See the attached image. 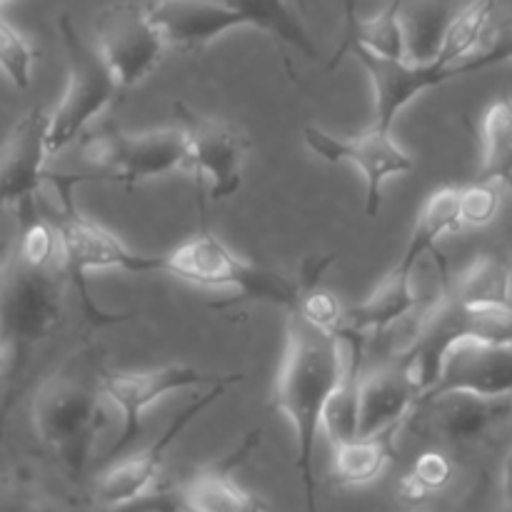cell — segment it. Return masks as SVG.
Segmentation results:
<instances>
[{"mask_svg": "<svg viewBox=\"0 0 512 512\" xmlns=\"http://www.w3.org/2000/svg\"><path fill=\"white\" fill-rule=\"evenodd\" d=\"M343 375V345L328 328L310 323L300 308L288 310V343L270 408L283 413L295 433V470L305 490V508L318 512L315 445L325 410Z\"/></svg>", "mask_w": 512, "mask_h": 512, "instance_id": "6da1fadb", "label": "cell"}, {"mask_svg": "<svg viewBox=\"0 0 512 512\" xmlns=\"http://www.w3.org/2000/svg\"><path fill=\"white\" fill-rule=\"evenodd\" d=\"M70 275L63 250L50 260H30L13 248L0 265V335L8 368L3 380V418L15 405L33 355L58 330Z\"/></svg>", "mask_w": 512, "mask_h": 512, "instance_id": "7a4b0ae2", "label": "cell"}, {"mask_svg": "<svg viewBox=\"0 0 512 512\" xmlns=\"http://www.w3.org/2000/svg\"><path fill=\"white\" fill-rule=\"evenodd\" d=\"M103 370L90 353H75L40 383L33 398L35 433L73 478H83L108 423V398L100 385Z\"/></svg>", "mask_w": 512, "mask_h": 512, "instance_id": "3957f363", "label": "cell"}, {"mask_svg": "<svg viewBox=\"0 0 512 512\" xmlns=\"http://www.w3.org/2000/svg\"><path fill=\"white\" fill-rule=\"evenodd\" d=\"M48 183L55 185L60 195V210H43L45 218L53 223L55 233L60 238L65 270L70 275V283L78 288L83 313L93 325H115L128 320L125 313L103 310L90 295L85 273L88 270H125L133 275H165V255H143L133 253L118 235L105 230L103 225L93 223L85 215L78 213L73 203L75 185L95 183L93 175H55L50 173Z\"/></svg>", "mask_w": 512, "mask_h": 512, "instance_id": "277c9868", "label": "cell"}, {"mask_svg": "<svg viewBox=\"0 0 512 512\" xmlns=\"http://www.w3.org/2000/svg\"><path fill=\"white\" fill-rule=\"evenodd\" d=\"M165 275L205 288L235 290L240 300L268 303L285 310L298 308L303 298L300 283H293L278 270L248 263L208 228H200V233L165 255Z\"/></svg>", "mask_w": 512, "mask_h": 512, "instance_id": "5b68a950", "label": "cell"}, {"mask_svg": "<svg viewBox=\"0 0 512 512\" xmlns=\"http://www.w3.org/2000/svg\"><path fill=\"white\" fill-rule=\"evenodd\" d=\"M58 30L68 58V88L58 108L50 113V158L83 138L90 123L98 120L118 100V95H123V88L100 50L85 43L68 13L60 15Z\"/></svg>", "mask_w": 512, "mask_h": 512, "instance_id": "8992f818", "label": "cell"}, {"mask_svg": "<svg viewBox=\"0 0 512 512\" xmlns=\"http://www.w3.org/2000/svg\"><path fill=\"white\" fill-rule=\"evenodd\" d=\"M243 373H228V378L220 380V383L210 385L205 393L195 395L183 410H178V415L170 418V423L165 425L163 433L153 440L145 450L130 455V458L115 460L110 468H105L103 473L95 480V505L100 510L108 512H128L138 505H145L148 500H153L158 495V480L163 473V463L168 450L173 448L175 440L185 433L190 423L195 418L205 413L215 400L223 398L233 385L243 383Z\"/></svg>", "mask_w": 512, "mask_h": 512, "instance_id": "52a82bcc", "label": "cell"}, {"mask_svg": "<svg viewBox=\"0 0 512 512\" xmlns=\"http://www.w3.org/2000/svg\"><path fill=\"white\" fill-rule=\"evenodd\" d=\"M83 158L95 168V183L135 188L175 170H188V138L183 128L150 133L103 130L83 143Z\"/></svg>", "mask_w": 512, "mask_h": 512, "instance_id": "ba28073f", "label": "cell"}, {"mask_svg": "<svg viewBox=\"0 0 512 512\" xmlns=\"http://www.w3.org/2000/svg\"><path fill=\"white\" fill-rule=\"evenodd\" d=\"M95 48L113 70L123 93L143 83L170 50L150 5L123 0L103 8L95 18Z\"/></svg>", "mask_w": 512, "mask_h": 512, "instance_id": "9c48e42d", "label": "cell"}, {"mask_svg": "<svg viewBox=\"0 0 512 512\" xmlns=\"http://www.w3.org/2000/svg\"><path fill=\"white\" fill-rule=\"evenodd\" d=\"M303 143L325 163H350L360 168L365 178V215L368 218L380 213L385 180L415 170V160L395 143L393 130H383L378 125H370L365 133L355 138H338L315 125H305Z\"/></svg>", "mask_w": 512, "mask_h": 512, "instance_id": "30bf717a", "label": "cell"}, {"mask_svg": "<svg viewBox=\"0 0 512 512\" xmlns=\"http://www.w3.org/2000/svg\"><path fill=\"white\" fill-rule=\"evenodd\" d=\"M173 113L188 138V170L198 175L200 183H208L210 198L228 200L238 193L248 155V138L243 130L225 120L208 118L183 100L173 103Z\"/></svg>", "mask_w": 512, "mask_h": 512, "instance_id": "8fae6325", "label": "cell"}, {"mask_svg": "<svg viewBox=\"0 0 512 512\" xmlns=\"http://www.w3.org/2000/svg\"><path fill=\"white\" fill-rule=\"evenodd\" d=\"M228 375L203 373L190 365H165V368L138 370V373H108L103 370V393L123 415V428L115 443L108 448V458H120L143 433V413L150 405L170 393L200 390L220 383Z\"/></svg>", "mask_w": 512, "mask_h": 512, "instance_id": "7c38bea8", "label": "cell"}, {"mask_svg": "<svg viewBox=\"0 0 512 512\" xmlns=\"http://www.w3.org/2000/svg\"><path fill=\"white\" fill-rule=\"evenodd\" d=\"M343 55H353L368 73L375 93V120L373 125L383 130H393L398 115L413 103L425 90L440 88L453 80L450 68H443L435 60H420L413 63L408 58H388V55L373 53L360 43H340L330 58V68L338 65Z\"/></svg>", "mask_w": 512, "mask_h": 512, "instance_id": "4fadbf2b", "label": "cell"}, {"mask_svg": "<svg viewBox=\"0 0 512 512\" xmlns=\"http://www.w3.org/2000/svg\"><path fill=\"white\" fill-rule=\"evenodd\" d=\"M448 393L512 398V343L480 338L455 340L445 353L438 380L420 400Z\"/></svg>", "mask_w": 512, "mask_h": 512, "instance_id": "5bb4252c", "label": "cell"}, {"mask_svg": "<svg viewBox=\"0 0 512 512\" xmlns=\"http://www.w3.org/2000/svg\"><path fill=\"white\" fill-rule=\"evenodd\" d=\"M48 133L50 113L33 105L0 143V210L35 200L40 185L50 178V170H45L50 158Z\"/></svg>", "mask_w": 512, "mask_h": 512, "instance_id": "9a60e30c", "label": "cell"}, {"mask_svg": "<svg viewBox=\"0 0 512 512\" xmlns=\"http://www.w3.org/2000/svg\"><path fill=\"white\" fill-rule=\"evenodd\" d=\"M425 433L440 443L465 445L485 438L512 418V398H483L470 393H448L418 400L413 415Z\"/></svg>", "mask_w": 512, "mask_h": 512, "instance_id": "2e32d148", "label": "cell"}, {"mask_svg": "<svg viewBox=\"0 0 512 512\" xmlns=\"http://www.w3.org/2000/svg\"><path fill=\"white\" fill-rule=\"evenodd\" d=\"M260 443V433H248L240 448L220 463L200 468L168 495L175 512H268L263 503L233 480L235 465L243 463Z\"/></svg>", "mask_w": 512, "mask_h": 512, "instance_id": "e0dca14e", "label": "cell"}, {"mask_svg": "<svg viewBox=\"0 0 512 512\" xmlns=\"http://www.w3.org/2000/svg\"><path fill=\"white\" fill-rule=\"evenodd\" d=\"M420 400V390L398 363L363 375L358 405V438L403 430Z\"/></svg>", "mask_w": 512, "mask_h": 512, "instance_id": "ac0fdd59", "label": "cell"}, {"mask_svg": "<svg viewBox=\"0 0 512 512\" xmlns=\"http://www.w3.org/2000/svg\"><path fill=\"white\" fill-rule=\"evenodd\" d=\"M420 300L423 298L413 288V273H403L393 265V270L380 280L378 288L363 303L345 310L340 323L348 325L350 330H358L365 338H373L403 320Z\"/></svg>", "mask_w": 512, "mask_h": 512, "instance_id": "d6986e66", "label": "cell"}, {"mask_svg": "<svg viewBox=\"0 0 512 512\" xmlns=\"http://www.w3.org/2000/svg\"><path fill=\"white\" fill-rule=\"evenodd\" d=\"M463 228V215H460V188H440L425 200L423 210L418 215L413 235L405 245L403 255L395 263V268L403 273H413L425 255L435 253V245L445 233H455Z\"/></svg>", "mask_w": 512, "mask_h": 512, "instance_id": "ffe728a7", "label": "cell"}, {"mask_svg": "<svg viewBox=\"0 0 512 512\" xmlns=\"http://www.w3.org/2000/svg\"><path fill=\"white\" fill-rule=\"evenodd\" d=\"M450 298L463 308L512 305V258L508 253H480L455 283Z\"/></svg>", "mask_w": 512, "mask_h": 512, "instance_id": "44dd1931", "label": "cell"}, {"mask_svg": "<svg viewBox=\"0 0 512 512\" xmlns=\"http://www.w3.org/2000/svg\"><path fill=\"white\" fill-rule=\"evenodd\" d=\"M398 433L400 430H388V433L370 435V438H353L333 445V478L350 488H360V485H370L373 480H378L393 460Z\"/></svg>", "mask_w": 512, "mask_h": 512, "instance_id": "7402d4cb", "label": "cell"}, {"mask_svg": "<svg viewBox=\"0 0 512 512\" xmlns=\"http://www.w3.org/2000/svg\"><path fill=\"white\" fill-rule=\"evenodd\" d=\"M405 0H388L375 18L360 20L355 13V0H348V23H345L343 43H360L373 53L388 58H408V33L403 18Z\"/></svg>", "mask_w": 512, "mask_h": 512, "instance_id": "603a6c76", "label": "cell"}, {"mask_svg": "<svg viewBox=\"0 0 512 512\" xmlns=\"http://www.w3.org/2000/svg\"><path fill=\"white\" fill-rule=\"evenodd\" d=\"M480 180L512 188V100L500 98L483 118V165Z\"/></svg>", "mask_w": 512, "mask_h": 512, "instance_id": "cb8c5ba5", "label": "cell"}, {"mask_svg": "<svg viewBox=\"0 0 512 512\" xmlns=\"http://www.w3.org/2000/svg\"><path fill=\"white\" fill-rule=\"evenodd\" d=\"M453 480V463L438 450H428L415 460L413 470L400 483V495L410 503L430 498V495L445 490Z\"/></svg>", "mask_w": 512, "mask_h": 512, "instance_id": "d4e9b609", "label": "cell"}, {"mask_svg": "<svg viewBox=\"0 0 512 512\" xmlns=\"http://www.w3.org/2000/svg\"><path fill=\"white\" fill-rule=\"evenodd\" d=\"M35 50L28 40L0 15V70L18 90H28L33 80Z\"/></svg>", "mask_w": 512, "mask_h": 512, "instance_id": "484cf974", "label": "cell"}, {"mask_svg": "<svg viewBox=\"0 0 512 512\" xmlns=\"http://www.w3.org/2000/svg\"><path fill=\"white\" fill-rule=\"evenodd\" d=\"M500 183L493 180H478L475 185L460 188V215H463V225H473V228H483V225L493 223L500 213Z\"/></svg>", "mask_w": 512, "mask_h": 512, "instance_id": "4316f807", "label": "cell"}, {"mask_svg": "<svg viewBox=\"0 0 512 512\" xmlns=\"http://www.w3.org/2000/svg\"><path fill=\"white\" fill-rule=\"evenodd\" d=\"M500 493H503L505 512H512V448L503 460V473H500Z\"/></svg>", "mask_w": 512, "mask_h": 512, "instance_id": "83f0119b", "label": "cell"}, {"mask_svg": "<svg viewBox=\"0 0 512 512\" xmlns=\"http://www.w3.org/2000/svg\"><path fill=\"white\" fill-rule=\"evenodd\" d=\"M5 368H8V355H5L3 335H0V393H3V380H5ZM3 400H0V435H3Z\"/></svg>", "mask_w": 512, "mask_h": 512, "instance_id": "f1b7e54d", "label": "cell"}, {"mask_svg": "<svg viewBox=\"0 0 512 512\" xmlns=\"http://www.w3.org/2000/svg\"><path fill=\"white\" fill-rule=\"evenodd\" d=\"M5 3H10V0H0V5H5Z\"/></svg>", "mask_w": 512, "mask_h": 512, "instance_id": "f546056e", "label": "cell"}, {"mask_svg": "<svg viewBox=\"0 0 512 512\" xmlns=\"http://www.w3.org/2000/svg\"><path fill=\"white\" fill-rule=\"evenodd\" d=\"M295 3H300V5H303V0H295Z\"/></svg>", "mask_w": 512, "mask_h": 512, "instance_id": "4dcf8cb0", "label": "cell"}]
</instances>
